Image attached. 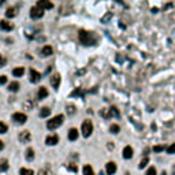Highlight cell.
<instances>
[{"mask_svg":"<svg viewBox=\"0 0 175 175\" xmlns=\"http://www.w3.org/2000/svg\"><path fill=\"white\" fill-rule=\"evenodd\" d=\"M80 41L84 45H95L97 43V36L92 32H86V30H80Z\"/></svg>","mask_w":175,"mask_h":175,"instance_id":"obj_1","label":"cell"},{"mask_svg":"<svg viewBox=\"0 0 175 175\" xmlns=\"http://www.w3.org/2000/svg\"><path fill=\"white\" fill-rule=\"evenodd\" d=\"M63 119H65V116H63V115H56V116H54V118H51L48 122H47V127H48L49 130L58 129L59 126H62Z\"/></svg>","mask_w":175,"mask_h":175,"instance_id":"obj_2","label":"cell"},{"mask_svg":"<svg viewBox=\"0 0 175 175\" xmlns=\"http://www.w3.org/2000/svg\"><path fill=\"white\" fill-rule=\"evenodd\" d=\"M81 131H82V136L85 137V138H88V137L92 136V131H93V123L89 121V119L84 121L82 127H81Z\"/></svg>","mask_w":175,"mask_h":175,"instance_id":"obj_3","label":"cell"},{"mask_svg":"<svg viewBox=\"0 0 175 175\" xmlns=\"http://www.w3.org/2000/svg\"><path fill=\"white\" fill-rule=\"evenodd\" d=\"M101 115H103L106 119H110V118H112V116L119 118L121 114H119V110L116 108V107H110V108H106V110L101 111Z\"/></svg>","mask_w":175,"mask_h":175,"instance_id":"obj_4","label":"cell"},{"mask_svg":"<svg viewBox=\"0 0 175 175\" xmlns=\"http://www.w3.org/2000/svg\"><path fill=\"white\" fill-rule=\"evenodd\" d=\"M13 121L18 125H23V123H26V121H28V116L22 112H15V114H13Z\"/></svg>","mask_w":175,"mask_h":175,"instance_id":"obj_5","label":"cell"},{"mask_svg":"<svg viewBox=\"0 0 175 175\" xmlns=\"http://www.w3.org/2000/svg\"><path fill=\"white\" fill-rule=\"evenodd\" d=\"M18 140H19V142H22V144L30 142V140H32L30 131H29V130H23V131H21V133H19V136H18Z\"/></svg>","mask_w":175,"mask_h":175,"instance_id":"obj_6","label":"cell"},{"mask_svg":"<svg viewBox=\"0 0 175 175\" xmlns=\"http://www.w3.org/2000/svg\"><path fill=\"white\" fill-rule=\"evenodd\" d=\"M43 15H44V10H41L40 7L34 6V7L30 8V17L33 19H39V18H41Z\"/></svg>","mask_w":175,"mask_h":175,"instance_id":"obj_7","label":"cell"},{"mask_svg":"<svg viewBox=\"0 0 175 175\" xmlns=\"http://www.w3.org/2000/svg\"><path fill=\"white\" fill-rule=\"evenodd\" d=\"M0 29L4 32H11L14 29V23L10 22L8 19H2L0 21Z\"/></svg>","mask_w":175,"mask_h":175,"instance_id":"obj_8","label":"cell"},{"mask_svg":"<svg viewBox=\"0 0 175 175\" xmlns=\"http://www.w3.org/2000/svg\"><path fill=\"white\" fill-rule=\"evenodd\" d=\"M51 85L54 89H59V86H60V74L59 73H55L51 77Z\"/></svg>","mask_w":175,"mask_h":175,"instance_id":"obj_9","label":"cell"},{"mask_svg":"<svg viewBox=\"0 0 175 175\" xmlns=\"http://www.w3.org/2000/svg\"><path fill=\"white\" fill-rule=\"evenodd\" d=\"M58 142H59V136L58 134H51V136H48L45 138V144L47 145H56Z\"/></svg>","mask_w":175,"mask_h":175,"instance_id":"obj_10","label":"cell"},{"mask_svg":"<svg viewBox=\"0 0 175 175\" xmlns=\"http://www.w3.org/2000/svg\"><path fill=\"white\" fill-rule=\"evenodd\" d=\"M37 7H40L41 10H49V8H52L54 7V4H52L51 2H48V0H40V2H37Z\"/></svg>","mask_w":175,"mask_h":175,"instance_id":"obj_11","label":"cell"},{"mask_svg":"<svg viewBox=\"0 0 175 175\" xmlns=\"http://www.w3.org/2000/svg\"><path fill=\"white\" fill-rule=\"evenodd\" d=\"M40 80H41V74H40L39 71H36L34 69H30V82L36 84V82H39Z\"/></svg>","mask_w":175,"mask_h":175,"instance_id":"obj_12","label":"cell"},{"mask_svg":"<svg viewBox=\"0 0 175 175\" xmlns=\"http://www.w3.org/2000/svg\"><path fill=\"white\" fill-rule=\"evenodd\" d=\"M106 173L108 175H114L116 173V164L114 162H108L106 164Z\"/></svg>","mask_w":175,"mask_h":175,"instance_id":"obj_13","label":"cell"},{"mask_svg":"<svg viewBox=\"0 0 175 175\" xmlns=\"http://www.w3.org/2000/svg\"><path fill=\"white\" fill-rule=\"evenodd\" d=\"M52 54H54V49H52V47H51V45H45V47H43V49H41V56L47 58V56H51Z\"/></svg>","mask_w":175,"mask_h":175,"instance_id":"obj_14","label":"cell"},{"mask_svg":"<svg viewBox=\"0 0 175 175\" xmlns=\"http://www.w3.org/2000/svg\"><path fill=\"white\" fill-rule=\"evenodd\" d=\"M123 157L125 159H131V157H133V148H131L130 145L123 148Z\"/></svg>","mask_w":175,"mask_h":175,"instance_id":"obj_15","label":"cell"},{"mask_svg":"<svg viewBox=\"0 0 175 175\" xmlns=\"http://www.w3.org/2000/svg\"><path fill=\"white\" fill-rule=\"evenodd\" d=\"M47 96H48V90H47L45 86H41L39 89V93H37V99H39V100H43V99H45Z\"/></svg>","mask_w":175,"mask_h":175,"instance_id":"obj_16","label":"cell"},{"mask_svg":"<svg viewBox=\"0 0 175 175\" xmlns=\"http://www.w3.org/2000/svg\"><path fill=\"white\" fill-rule=\"evenodd\" d=\"M17 14H18V11H17L15 7H8L7 11H6V17L7 18H14V17H17Z\"/></svg>","mask_w":175,"mask_h":175,"instance_id":"obj_17","label":"cell"},{"mask_svg":"<svg viewBox=\"0 0 175 175\" xmlns=\"http://www.w3.org/2000/svg\"><path fill=\"white\" fill-rule=\"evenodd\" d=\"M69 140L70 141H75V140L78 138V130L77 129H74V127H73V129H70L69 130Z\"/></svg>","mask_w":175,"mask_h":175,"instance_id":"obj_18","label":"cell"},{"mask_svg":"<svg viewBox=\"0 0 175 175\" xmlns=\"http://www.w3.org/2000/svg\"><path fill=\"white\" fill-rule=\"evenodd\" d=\"M23 74H25V69H23V67H17V69L13 70L14 77H22Z\"/></svg>","mask_w":175,"mask_h":175,"instance_id":"obj_19","label":"cell"},{"mask_svg":"<svg viewBox=\"0 0 175 175\" xmlns=\"http://www.w3.org/2000/svg\"><path fill=\"white\" fill-rule=\"evenodd\" d=\"M82 171H84V175H95V171H93L92 166H89V164H85V166H84Z\"/></svg>","mask_w":175,"mask_h":175,"instance_id":"obj_20","label":"cell"},{"mask_svg":"<svg viewBox=\"0 0 175 175\" xmlns=\"http://www.w3.org/2000/svg\"><path fill=\"white\" fill-rule=\"evenodd\" d=\"M26 160H29V162H32V160L34 159V151L32 149V148H28L26 149V155H25Z\"/></svg>","mask_w":175,"mask_h":175,"instance_id":"obj_21","label":"cell"},{"mask_svg":"<svg viewBox=\"0 0 175 175\" xmlns=\"http://www.w3.org/2000/svg\"><path fill=\"white\" fill-rule=\"evenodd\" d=\"M8 90H11V92H18V90H19V84L17 82V81L10 82V85H8Z\"/></svg>","mask_w":175,"mask_h":175,"instance_id":"obj_22","label":"cell"},{"mask_svg":"<svg viewBox=\"0 0 175 175\" xmlns=\"http://www.w3.org/2000/svg\"><path fill=\"white\" fill-rule=\"evenodd\" d=\"M8 170V162L6 159H2L0 160V171L2 173H4V171Z\"/></svg>","mask_w":175,"mask_h":175,"instance_id":"obj_23","label":"cell"},{"mask_svg":"<svg viewBox=\"0 0 175 175\" xmlns=\"http://www.w3.org/2000/svg\"><path fill=\"white\" fill-rule=\"evenodd\" d=\"M49 114H51V110H49L48 107H43V108L40 110V116H41V118H47Z\"/></svg>","mask_w":175,"mask_h":175,"instance_id":"obj_24","label":"cell"},{"mask_svg":"<svg viewBox=\"0 0 175 175\" xmlns=\"http://www.w3.org/2000/svg\"><path fill=\"white\" fill-rule=\"evenodd\" d=\"M110 131L112 134H118L119 131H121V127H119V125H116V123H114V125H111V127H110Z\"/></svg>","mask_w":175,"mask_h":175,"instance_id":"obj_25","label":"cell"},{"mask_svg":"<svg viewBox=\"0 0 175 175\" xmlns=\"http://www.w3.org/2000/svg\"><path fill=\"white\" fill-rule=\"evenodd\" d=\"M19 175H34V173H33V170H30V168H21Z\"/></svg>","mask_w":175,"mask_h":175,"instance_id":"obj_26","label":"cell"},{"mask_svg":"<svg viewBox=\"0 0 175 175\" xmlns=\"http://www.w3.org/2000/svg\"><path fill=\"white\" fill-rule=\"evenodd\" d=\"M84 95H85V90H82L81 88H78V89H75L74 92H73L70 96L73 97V96H84Z\"/></svg>","mask_w":175,"mask_h":175,"instance_id":"obj_27","label":"cell"},{"mask_svg":"<svg viewBox=\"0 0 175 175\" xmlns=\"http://www.w3.org/2000/svg\"><path fill=\"white\" fill-rule=\"evenodd\" d=\"M66 110H67V114H69V115H74L75 114V106H73V104H69V106L66 107Z\"/></svg>","mask_w":175,"mask_h":175,"instance_id":"obj_28","label":"cell"},{"mask_svg":"<svg viewBox=\"0 0 175 175\" xmlns=\"http://www.w3.org/2000/svg\"><path fill=\"white\" fill-rule=\"evenodd\" d=\"M7 130H8V126L4 123V122H0V134H4V133H7Z\"/></svg>","mask_w":175,"mask_h":175,"instance_id":"obj_29","label":"cell"},{"mask_svg":"<svg viewBox=\"0 0 175 175\" xmlns=\"http://www.w3.org/2000/svg\"><path fill=\"white\" fill-rule=\"evenodd\" d=\"M67 168H69L70 171H73V173H78V166L74 164V163H70V164L67 166Z\"/></svg>","mask_w":175,"mask_h":175,"instance_id":"obj_30","label":"cell"},{"mask_svg":"<svg viewBox=\"0 0 175 175\" xmlns=\"http://www.w3.org/2000/svg\"><path fill=\"white\" fill-rule=\"evenodd\" d=\"M148 162H149V159H148V157H147V156H145V157H144V159H142V160H141V162H140L138 167H140V168H144V167H147Z\"/></svg>","mask_w":175,"mask_h":175,"instance_id":"obj_31","label":"cell"},{"mask_svg":"<svg viewBox=\"0 0 175 175\" xmlns=\"http://www.w3.org/2000/svg\"><path fill=\"white\" fill-rule=\"evenodd\" d=\"M23 108H25V110H32V108H33V103H32L30 100L25 101V103H23Z\"/></svg>","mask_w":175,"mask_h":175,"instance_id":"obj_32","label":"cell"},{"mask_svg":"<svg viewBox=\"0 0 175 175\" xmlns=\"http://www.w3.org/2000/svg\"><path fill=\"white\" fill-rule=\"evenodd\" d=\"M39 175H51V171H49L48 168H41V170L39 171Z\"/></svg>","mask_w":175,"mask_h":175,"instance_id":"obj_33","label":"cell"},{"mask_svg":"<svg viewBox=\"0 0 175 175\" xmlns=\"http://www.w3.org/2000/svg\"><path fill=\"white\" fill-rule=\"evenodd\" d=\"M167 153H168V155H173V153H175V144H171L170 147L167 148Z\"/></svg>","mask_w":175,"mask_h":175,"instance_id":"obj_34","label":"cell"},{"mask_svg":"<svg viewBox=\"0 0 175 175\" xmlns=\"http://www.w3.org/2000/svg\"><path fill=\"white\" fill-rule=\"evenodd\" d=\"M6 63H7V59H6V58L0 54V69H2L3 66H6Z\"/></svg>","mask_w":175,"mask_h":175,"instance_id":"obj_35","label":"cell"},{"mask_svg":"<svg viewBox=\"0 0 175 175\" xmlns=\"http://www.w3.org/2000/svg\"><path fill=\"white\" fill-rule=\"evenodd\" d=\"M156 174H157L156 168H155V167H151V168H149V170H148V171H147V174H145V175H156Z\"/></svg>","mask_w":175,"mask_h":175,"instance_id":"obj_36","label":"cell"},{"mask_svg":"<svg viewBox=\"0 0 175 175\" xmlns=\"http://www.w3.org/2000/svg\"><path fill=\"white\" fill-rule=\"evenodd\" d=\"M164 151V147L163 145H157V147H153V152H162Z\"/></svg>","mask_w":175,"mask_h":175,"instance_id":"obj_37","label":"cell"},{"mask_svg":"<svg viewBox=\"0 0 175 175\" xmlns=\"http://www.w3.org/2000/svg\"><path fill=\"white\" fill-rule=\"evenodd\" d=\"M7 82V77L6 75H0V85H4Z\"/></svg>","mask_w":175,"mask_h":175,"instance_id":"obj_38","label":"cell"},{"mask_svg":"<svg viewBox=\"0 0 175 175\" xmlns=\"http://www.w3.org/2000/svg\"><path fill=\"white\" fill-rule=\"evenodd\" d=\"M3 148H4V142L0 140V151H3Z\"/></svg>","mask_w":175,"mask_h":175,"instance_id":"obj_39","label":"cell"},{"mask_svg":"<svg viewBox=\"0 0 175 175\" xmlns=\"http://www.w3.org/2000/svg\"><path fill=\"white\" fill-rule=\"evenodd\" d=\"M126 175H130V174H129V173H126Z\"/></svg>","mask_w":175,"mask_h":175,"instance_id":"obj_40","label":"cell"},{"mask_svg":"<svg viewBox=\"0 0 175 175\" xmlns=\"http://www.w3.org/2000/svg\"><path fill=\"white\" fill-rule=\"evenodd\" d=\"M174 173H175V168H174Z\"/></svg>","mask_w":175,"mask_h":175,"instance_id":"obj_41","label":"cell"}]
</instances>
